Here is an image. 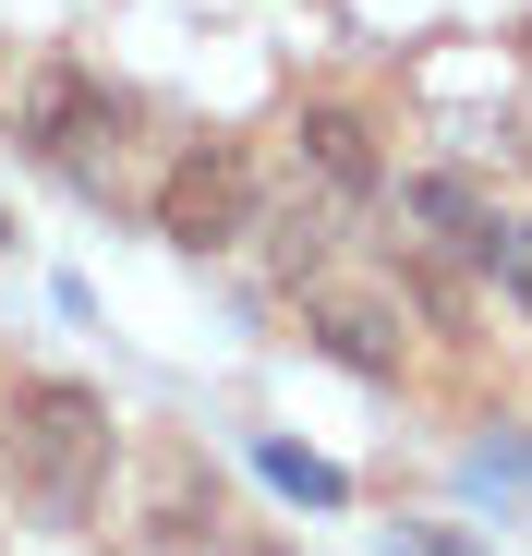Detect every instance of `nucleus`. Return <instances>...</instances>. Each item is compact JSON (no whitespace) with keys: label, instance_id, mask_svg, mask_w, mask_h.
Masks as SVG:
<instances>
[{"label":"nucleus","instance_id":"nucleus-1","mask_svg":"<svg viewBox=\"0 0 532 556\" xmlns=\"http://www.w3.org/2000/svg\"><path fill=\"white\" fill-rule=\"evenodd\" d=\"M110 459H122V424L85 376H25L13 412H0V484L37 532H85L110 496Z\"/></svg>","mask_w":532,"mask_h":556},{"label":"nucleus","instance_id":"nucleus-2","mask_svg":"<svg viewBox=\"0 0 532 556\" xmlns=\"http://www.w3.org/2000/svg\"><path fill=\"white\" fill-rule=\"evenodd\" d=\"M242 218H254V157H242V146H182V157H169V181H157V230L182 242V254H218Z\"/></svg>","mask_w":532,"mask_h":556},{"label":"nucleus","instance_id":"nucleus-3","mask_svg":"<svg viewBox=\"0 0 532 556\" xmlns=\"http://www.w3.org/2000/svg\"><path fill=\"white\" fill-rule=\"evenodd\" d=\"M351 218H364V206H339L327 181H291V194H279V206H254L242 230H254V266L279 278V291H327V266H339Z\"/></svg>","mask_w":532,"mask_h":556},{"label":"nucleus","instance_id":"nucleus-4","mask_svg":"<svg viewBox=\"0 0 532 556\" xmlns=\"http://www.w3.org/2000/svg\"><path fill=\"white\" fill-rule=\"evenodd\" d=\"M303 339L327 351V363H351V376H400L411 363V327H400V303H376V291H303Z\"/></svg>","mask_w":532,"mask_h":556},{"label":"nucleus","instance_id":"nucleus-5","mask_svg":"<svg viewBox=\"0 0 532 556\" xmlns=\"http://www.w3.org/2000/svg\"><path fill=\"white\" fill-rule=\"evenodd\" d=\"M110 134H122V98H110L85 61H49V73L25 85V146H49V157L85 169V146H110Z\"/></svg>","mask_w":532,"mask_h":556},{"label":"nucleus","instance_id":"nucleus-6","mask_svg":"<svg viewBox=\"0 0 532 556\" xmlns=\"http://www.w3.org/2000/svg\"><path fill=\"white\" fill-rule=\"evenodd\" d=\"M291 146H303V181H327L339 206H376V122H364V110H339V98H315Z\"/></svg>","mask_w":532,"mask_h":556},{"label":"nucleus","instance_id":"nucleus-7","mask_svg":"<svg viewBox=\"0 0 532 556\" xmlns=\"http://www.w3.org/2000/svg\"><path fill=\"white\" fill-rule=\"evenodd\" d=\"M400 206H411V218H423L435 242H460L472 266H484V254H496V230H508V218H496V206L472 194L460 169H423V181H400Z\"/></svg>","mask_w":532,"mask_h":556},{"label":"nucleus","instance_id":"nucleus-8","mask_svg":"<svg viewBox=\"0 0 532 556\" xmlns=\"http://www.w3.org/2000/svg\"><path fill=\"white\" fill-rule=\"evenodd\" d=\"M254 472H266V484H279V496H303V508H339V496H351V484L327 472V459H303L291 435H254Z\"/></svg>","mask_w":532,"mask_h":556},{"label":"nucleus","instance_id":"nucleus-9","mask_svg":"<svg viewBox=\"0 0 532 556\" xmlns=\"http://www.w3.org/2000/svg\"><path fill=\"white\" fill-rule=\"evenodd\" d=\"M460 484H472V496H508V484H532V435H484V447L460 459Z\"/></svg>","mask_w":532,"mask_h":556},{"label":"nucleus","instance_id":"nucleus-10","mask_svg":"<svg viewBox=\"0 0 532 556\" xmlns=\"http://www.w3.org/2000/svg\"><path fill=\"white\" fill-rule=\"evenodd\" d=\"M484 266H496V291H508V303H520V315H532V218H508V230H496V254H484Z\"/></svg>","mask_w":532,"mask_h":556},{"label":"nucleus","instance_id":"nucleus-11","mask_svg":"<svg viewBox=\"0 0 532 556\" xmlns=\"http://www.w3.org/2000/svg\"><path fill=\"white\" fill-rule=\"evenodd\" d=\"M388 556H484V544H472V532H448V520H411Z\"/></svg>","mask_w":532,"mask_h":556},{"label":"nucleus","instance_id":"nucleus-12","mask_svg":"<svg viewBox=\"0 0 532 556\" xmlns=\"http://www.w3.org/2000/svg\"><path fill=\"white\" fill-rule=\"evenodd\" d=\"M206 556H291V544H254V532H206Z\"/></svg>","mask_w":532,"mask_h":556},{"label":"nucleus","instance_id":"nucleus-13","mask_svg":"<svg viewBox=\"0 0 532 556\" xmlns=\"http://www.w3.org/2000/svg\"><path fill=\"white\" fill-rule=\"evenodd\" d=\"M0 242H13V218H0Z\"/></svg>","mask_w":532,"mask_h":556}]
</instances>
